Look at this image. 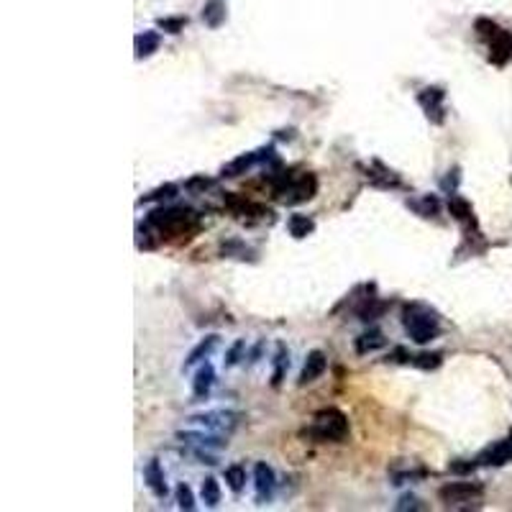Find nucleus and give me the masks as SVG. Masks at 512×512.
I'll return each instance as SVG.
<instances>
[{"label":"nucleus","instance_id":"nucleus-27","mask_svg":"<svg viewBox=\"0 0 512 512\" xmlns=\"http://www.w3.org/2000/svg\"><path fill=\"white\" fill-rule=\"evenodd\" d=\"M177 195V187L174 185H164V187L154 189V192H149V195L141 197V203H151V200H164V197H174Z\"/></svg>","mask_w":512,"mask_h":512},{"label":"nucleus","instance_id":"nucleus-18","mask_svg":"<svg viewBox=\"0 0 512 512\" xmlns=\"http://www.w3.org/2000/svg\"><path fill=\"white\" fill-rule=\"evenodd\" d=\"M215 343H218V336H208V339L200 341V343H197V346L189 351L187 362H185V369H189V366H192V364H197V362H203L205 356H208L215 348Z\"/></svg>","mask_w":512,"mask_h":512},{"label":"nucleus","instance_id":"nucleus-25","mask_svg":"<svg viewBox=\"0 0 512 512\" xmlns=\"http://www.w3.org/2000/svg\"><path fill=\"white\" fill-rule=\"evenodd\" d=\"M412 364L420 369H435V366H441V354H418L412 356Z\"/></svg>","mask_w":512,"mask_h":512},{"label":"nucleus","instance_id":"nucleus-3","mask_svg":"<svg viewBox=\"0 0 512 512\" xmlns=\"http://www.w3.org/2000/svg\"><path fill=\"white\" fill-rule=\"evenodd\" d=\"M305 435L316 438V441H346L348 435V420L346 415L336 408H325L320 410L316 418H313V426L307 428Z\"/></svg>","mask_w":512,"mask_h":512},{"label":"nucleus","instance_id":"nucleus-1","mask_svg":"<svg viewBox=\"0 0 512 512\" xmlns=\"http://www.w3.org/2000/svg\"><path fill=\"white\" fill-rule=\"evenodd\" d=\"M402 325L408 336L415 343H430L433 339H438L441 333V318L433 307L423 305V302H410L402 310Z\"/></svg>","mask_w":512,"mask_h":512},{"label":"nucleus","instance_id":"nucleus-8","mask_svg":"<svg viewBox=\"0 0 512 512\" xmlns=\"http://www.w3.org/2000/svg\"><path fill=\"white\" fill-rule=\"evenodd\" d=\"M269 154H272V146L269 149H259V151H249V154H241L238 159H233V162H228V164L223 166V177H241V174H246L251 166H256L261 162V159H267Z\"/></svg>","mask_w":512,"mask_h":512},{"label":"nucleus","instance_id":"nucleus-28","mask_svg":"<svg viewBox=\"0 0 512 512\" xmlns=\"http://www.w3.org/2000/svg\"><path fill=\"white\" fill-rule=\"evenodd\" d=\"M185 24H187L185 18H164V21H159V26L166 29L169 33H180L182 29H185Z\"/></svg>","mask_w":512,"mask_h":512},{"label":"nucleus","instance_id":"nucleus-10","mask_svg":"<svg viewBox=\"0 0 512 512\" xmlns=\"http://www.w3.org/2000/svg\"><path fill=\"white\" fill-rule=\"evenodd\" d=\"M143 481H146V487L154 492V497L159 499H164L166 497V481H164V472H162V466H159L157 458H151L146 469H143Z\"/></svg>","mask_w":512,"mask_h":512},{"label":"nucleus","instance_id":"nucleus-23","mask_svg":"<svg viewBox=\"0 0 512 512\" xmlns=\"http://www.w3.org/2000/svg\"><path fill=\"white\" fill-rule=\"evenodd\" d=\"M200 495H203V502L208 507H215V504L221 502V487H218V481L213 476H208L203 481V489H200Z\"/></svg>","mask_w":512,"mask_h":512},{"label":"nucleus","instance_id":"nucleus-30","mask_svg":"<svg viewBox=\"0 0 512 512\" xmlns=\"http://www.w3.org/2000/svg\"><path fill=\"white\" fill-rule=\"evenodd\" d=\"M241 351H244V341L233 343V348H231L228 356H226V366H233V364H238V356H241Z\"/></svg>","mask_w":512,"mask_h":512},{"label":"nucleus","instance_id":"nucleus-15","mask_svg":"<svg viewBox=\"0 0 512 512\" xmlns=\"http://www.w3.org/2000/svg\"><path fill=\"white\" fill-rule=\"evenodd\" d=\"M385 333L377 331V328H371V331L362 333L359 339H356V354H369V351H377V348L385 346Z\"/></svg>","mask_w":512,"mask_h":512},{"label":"nucleus","instance_id":"nucleus-29","mask_svg":"<svg viewBox=\"0 0 512 512\" xmlns=\"http://www.w3.org/2000/svg\"><path fill=\"white\" fill-rule=\"evenodd\" d=\"M476 466H479V464H476V458H474V461H466V464H458V461H453V464H451L449 469H451V472H453V474H472L474 469H476Z\"/></svg>","mask_w":512,"mask_h":512},{"label":"nucleus","instance_id":"nucleus-21","mask_svg":"<svg viewBox=\"0 0 512 512\" xmlns=\"http://www.w3.org/2000/svg\"><path fill=\"white\" fill-rule=\"evenodd\" d=\"M449 210H451V215H453L456 221H461V223H474L472 205L466 203V200H461V197L451 195V200H449Z\"/></svg>","mask_w":512,"mask_h":512},{"label":"nucleus","instance_id":"nucleus-32","mask_svg":"<svg viewBox=\"0 0 512 512\" xmlns=\"http://www.w3.org/2000/svg\"><path fill=\"white\" fill-rule=\"evenodd\" d=\"M210 185H213L210 180H205V177H195V180L187 182V189H208Z\"/></svg>","mask_w":512,"mask_h":512},{"label":"nucleus","instance_id":"nucleus-19","mask_svg":"<svg viewBox=\"0 0 512 512\" xmlns=\"http://www.w3.org/2000/svg\"><path fill=\"white\" fill-rule=\"evenodd\" d=\"M290 354H287V348H284V343H279L277 346V356H274V371H272V385L279 387L282 385L284 374H287V366H290Z\"/></svg>","mask_w":512,"mask_h":512},{"label":"nucleus","instance_id":"nucleus-11","mask_svg":"<svg viewBox=\"0 0 512 512\" xmlns=\"http://www.w3.org/2000/svg\"><path fill=\"white\" fill-rule=\"evenodd\" d=\"M192 420H195L197 426H205L210 428V430H218V433H228L236 426V420H233L231 412H208V415H197Z\"/></svg>","mask_w":512,"mask_h":512},{"label":"nucleus","instance_id":"nucleus-6","mask_svg":"<svg viewBox=\"0 0 512 512\" xmlns=\"http://www.w3.org/2000/svg\"><path fill=\"white\" fill-rule=\"evenodd\" d=\"M507 461H512V433H510V438L492 443L489 449H484L479 456H476V464L479 466H502V464H507Z\"/></svg>","mask_w":512,"mask_h":512},{"label":"nucleus","instance_id":"nucleus-16","mask_svg":"<svg viewBox=\"0 0 512 512\" xmlns=\"http://www.w3.org/2000/svg\"><path fill=\"white\" fill-rule=\"evenodd\" d=\"M159 49V33L157 31H143L136 36V59H146Z\"/></svg>","mask_w":512,"mask_h":512},{"label":"nucleus","instance_id":"nucleus-31","mask_svg":"<svg viewBox=\"0 0 512 512\" xmlns=\"http://www.w3.org/2000/svg\"><path fill=\"white\" fill-rule=\"evenodd\" d=\"M420 499H415V497H402L400 504H397V510H423V504H418Z\"/></svg>","mask_w":512,"mask_h":512},{"label":"nucleus","instance_id":"nucleus-26","mask_svg":"<svg viewBox=\"0 0 512 512\" xmlns=\"http://www.w3.org/2000/svg\"><path fill=\"white\" fill-rule=\"evenodd\" d=\"M177 502H180L182 510H195V502H192V489L187 484H180L177 487Z\"/></svg>","mask_w":512,"mask_h":512},{"label":"nucleus","instance_id":"nucleus-4","mask_svg":"<svg viewBox=\"0 0 512 512\" xmlns=\"http://www.w3.org/2000/svg\"><path fill=\"white\" fill-rule=\"evenodd\" d=\"M149 226L162 233H182L189 226H195V213L189 208H159L149 213Z\"/></svg>","mask_w":512,"mask_h":512},{"label":"nucleus","instance_id":"nucleus-9","mask_svg":"<svg viewBox=\"0 0 512 512\" xmlns=\"http://www.w3.org/2000/svg\"><path fill=\"white\" fill-rule=\"evenodd\" d=\"M254 484H256V499H259V504L272 499V492H274V472H272V466L267 464L254 466Z\"/></svg>","mask_w":512,"mask_h":512},{"label":"nucleus","instance_id":"nucleus-5","mask_svg":"<svg viewBox=\"0 0 512 512\" xmlns=\"http://www.w3.org/2000/svg\"><path fill=\"white\" fill-rule=\"evenodd\" d=\"M481 484L476 481H451L446 487H441L438 497H441V502H446L449 507H456L461 502H476L481 497Z\"/></svg>","mask_w":512,"mask_h":512},{"label":"nucleus","instance_id":"nucleus-13","mask_svg":"<svg viewBox=\"0 0 512 512\" xmlns=\"http://www.w3.org/2000/svg\"><path fill=\"white\" fill-rule=\"evenodd\" d=\"M213 382H215V369L210 364H203L197 369L195 379H192V394H195V400H205L210 394V389H213Z\"/></svg>","mask_w":512,"mask_h":512},{"label":"nucleus","instance_id":"nucleus-14","mask_svg":"<svg viewBox=\"0 0 512 512\" xmlns=\"http://www.w3.org/2000/svg\"><path fill=\"white\" fill-rule=\"evenodd\" d=\"M226 208H231V213L233 215H264V208L256 203H251V200H246V197L236 195V192H226Z\"/></svg>","mask_w":512,"mask_h":512},{"label":"nucleus","instance_id":"nucleus-7","mask_svg":"<svg viewBox=\"0 0 512 512\" xmlns=\"http://www.w3.org/2000/svg\"><path fill=\"white\" fill-rule=\"evenodd\" d=\"M443 98H446V93H443L441 87H426L418 95L423 111H426V116L433 123H443Z\"/></svg>","mask_w":512,"mask_h":512},{"label":"nucleus","instance_id":"nucleus-12","mask_svg":"<svg viewBox=\"0 0 512 512\" xmlns=\"http://www.w3.org/2000/svg\"><path fill=\"white\" fill-rule=\"evenodd\" d=\"M325 366H328V362H325L323 351H313V354H307L305 366H302V374H300V385H310V382H316V379L325 371Z\"/></svg>","mask_w":512,"mask_h":512},{"label":"nucleus","instance_id":"nucleus-24","mask_svg":"<svg viewBox=\"0 0 512 512\" xmlns=\"http://www.w3.org/2000/svg\"><path fill=\"white\" fill-rule=\"evenodd\" d=\"M226 481H228V487L233 489V492H241L246 484V472H244V466H228L226 469Z\"/></svg>","mask_w":512,"mask_h":512},{"label":"nucleus","instance_id":"nucleus-17","mask_svg":"<svg viewBox=\"0 0 512 512\" xmlns=\"http://www.w3.org/2000/svg\"><path fill=\"white\" fill-rule=\"evenodd\" d=\"M408 205L418 215H423V218H430V215H435L441 210V203H438L433 195H423V197H418V200H408Z\"/></svg>","mask_w":512,"mask_h":512},{"label":"nucleus","instance_id":"nucleus-20","mask_svg":"<svg viewBox=\"0 0 512 512\" xmlns=\"http://www.w3.org/2000/svg\"><path fill=\"white\" fill-rule=\"evenodd\" d=\"M203 18L208 26L218 29V26L223 24V18H226V6H223V0H210L203 10Z\"/></svg>","mask_w":512,"mask_h":512},{"label":"nucleus","instance_id":"nucleus-22","mask_svg":"<svg viewBox=\"0 0 512 512\" xmlns=\"http://www.w3.org/2000/svg\"><path fill=\"white\" fill-rule=\"evenodd\" d=\"M287 228H290V236H295V238H305L307 233H313V228H316V223L310 221L307 215H292L290 221H287Z\"/></svg>","mask_w":512,"mask_h":512},{"label":"nucleus","instance_id":"nucleus-2","mask_svg":"<svg viewBox=\"0 0 512 512\" xmlns=\"http://www.w3.org/2000/svg\"><path fill=\"white\" fill-rule=\"evenodd\" d=\"M318 180L313 174H279L274 180V197L284 205L305 203L316 195Z\"/></svg>","mask_w":512,"mask_h":512}]
</instances>
